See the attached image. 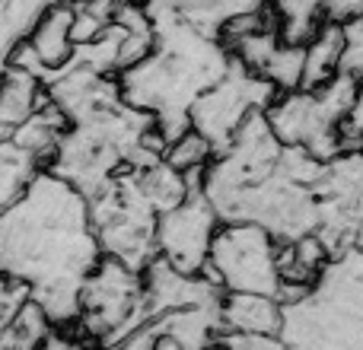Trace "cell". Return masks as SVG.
Returning a JSON list of instances; mask_svg holds the SVG:
<instances>
[{
	"instance_id": "obj_1",
	"label": "cell",
	"mask_w": 363,
	"mask_h": 350,
	"mask_svg": "<svg viewBox=\"0 0 363 350\" xmlns=\"http://www.w3.org/2000/svg\"><path fill=\"white\" fill-rule=\"evenodd\" d=\"M102 255L89 198L51 169L0 213V274L23 281L55 325L80 322L83 283Z\"/></svg>"
},
{
	"instance_id": "obj_2",
	"label": "cell",
	"mask_w": 363,
	"mask_h": 350,
	"mask_svg": "<svg viewBox=\"0 0 363 350\" xmlns=\"http://www.w3.org/2000/svg\"><path fill=\"white\" fill-rule=\"evenodd\" d=\"M147 10L157 26V42L150 55L134 67L121 70L118 83L131 106L157 118L166 140H176L191 128V106L201 93L223 80L233 64L230 45L163 0H147Z\"/></svg>"
},
{
	"instance_id": "obj_3",
	"label": "cell",
	"mask_w": 363,
	"mask_h": 350,
	"mask_svg": "<svg viewBox=\"0 0 363 350\" xmlns=\"http://www.w3.org/2000/svg\"><path fill=\"white\" fill-rule=\"evenodd\" d=\"M287 347H363V245L335 252L294 303H281Z\"/></svg>"
},
{
	"instance_id": "obj_4",
	"label": "cell",
	"mask_w": 363,
	"mask_h": 350,
	"mask_svg": "<svg viewBox=\"0 0 363 350\" xmlns=\"http://www.w3.org/2000/svg\"><path fill=\"white\" fill-rule=\"evenodd\" d=\"M357 77L335 74L325 86L277 93L264 115L287 147H303L315 159L328 163L345 150V121L357 102Z\"/></svg>"
},
{
	"instance_id": "obj_5",
	"label": "cell",
	"mask_w": 363,
	"mask_h": 350,
	"mask_svg": "<svg viewBox=\"0 0 363 350\" xmlns=\"http://www.w3.org/2000/svg\"><path fill=\"white\" fill-rule=\"evenodd\" d=\"M93 223L99 232V242L106 255H115L128 261L131 268L144 271L157 252V220L160 210L150 201L144 181H140V166L115 175L99 194L89 198Z\"/></svg>"
},
{
	"instance_id": "obj_6",
	"label": "cell",
	"mask_w": 363,
	"mask_h": 350,
	"mask_svg": "<svg viewBox=\"0 0 363 350\" xmlns=\"http://www.w3.org/2000/svg\"><path fill=\"white\" fill-rule=\"evenodd\" d=\"M277 249H281V239L268 226L249 223V220L220 223L204 274L213 277L230 293L277 296L281 290Z\"/></svg>"
},
{
	"instance_id": "obj_7",
	"label": "cell",
	"mask_w": 363,
	"mask_h": 350,
	"mask_svg": "<svg viewBox=\"0 0 363 350\" xmlns=\"http://www.w3.org/2000/svg\"><path fill=\"white\" fill-rule=\"evenodd\" d=\"M80 303L83 334L99 344H121V338L140 325L144 271L131 268L115 255H102V261L89 271L83 283Z\"/></svg>"
},
{
	"instance_id": "obj_8",
	"label": "cell",
	"mask_w": 363,
	"mask_h": 350,
	"mask_svg": "<svg viewBox=\"0 0 363 350\" xmlns=\"http://www.w3.org/2000/svg\"><path fill=\"white\" fill-rule=\"evenodd\" d=\"M274 99H277L274 83L268 77H262L258 70L245 67L233 55V64L223 74V80H217L207 93H201L198 102L191 106V128L211 140L213 153H220L233 144L239 128L252 115L264 112Z\"/></svg>"
},
{
	"instance_id": "obj_9",
	"label": "cell",
	"mask_w": 363,
	"mask_h": 350,
	"mask_svg": "<svg viewBox=\"0 0 363 350\" xmlns=\"http://www.w3.org/2000/svg\"><path fill=\"white\" fill-rule=\"evenodd\" d=\"M319 198V236L328 252H341L357 242L363 226V147H347L322 166L315 181Z\"/></svg>"
},
{
	"instance_id": "obj_10",
	"label": "cell",
	"mask_w": 363,
	"mask_h": 350,
	"mask_svg": "<svg viewBox=\"0 0 363 350\" xmlns=\"http://www.w3.org/2000/svg\"><path fill=\"white\" fill-rule=\"evenodd\" d=\"M220 230V213L204 194L191 188L182 204L169 207L157 220V252L185 274H201L211 261V245Z\"/></svg>"
},
{
	"instance_id": "obj_11",
	"label": "cell",
	"mask_w": 363,
	"mask_h": 350,
	"mask_svg": "<svg viewBox=\"0 0 363 350\" xmlns=\"http://www.w3.org/2000/svg\"><path fill=\"white\" fill-rule=\"evenodd\" d=\"M74 23H77L74 0H57V4L38 19L32 35L13 51L10 64L35 70L38 77H48V74H55V70L67 67L77 55Z\"/></svg>"
},
{
	"instance_id": "obj_12",
	"label": "cell",
	"mask_w": 363,
	"mask_h": 350,
	"mask_svg": "<svg viewBox=\"0 0 363 350\" xmlns=\"http://www.w3.org/2000/svg\"><path fill=\"white\" fill-rule=\"evenodd\" d=\"M48 83L45 77H38L35 70L10 64V67L0 74V128L6 134L13 128H19L26 118L38 112V108L48 102Z\"/></svg>"
},
{
	"instance_id": "obj_13",
	"label": "cell",
	"mask_w": 363,
	"mask_h": 350,
	"mask_svg": "<svg viewBox=\"0 0 363 350\" xmlns=\"http://www.w3.org/2000/svg\"><path fill=\"white\" fill-rule=\"evenodd\" d=\"M284 306L268 293H223V332H264L281 334Z\"/></svg>"
},
{
	"instance_id": "obj_14",
	"label": "cell",
	"mask_w": 363,
	"mask_h": 350,
	"mask_svg": "<svg viewBox=\"0 0 363 350\" xmlns=\"http://www.w3.org/2000/svg\"><path fill=\"white\" fill-rule=\"evenodd\" d=\"M67 128H70V118L64 115V108L57 106L55 99H48L32 118H26L19 128H13L10 137L16 140L19 147H26L29 153H35L45 166H51V159H55V153H57V144H61Z\"/></svg>"
},
{
	"instance_id": "obj_15",
	"label": "cell",
	"mask_w": 363,
	"mask_h": 350,
	"mask_svg": "<svg viewBox=\"0 0 363 350\" xmlns=\"http://www.w3.org/2000/svg\"><path fill=\"white\" fill-rule=\"evenodd\" d=\"M55 4L57 0H0V74L10 67L13 51L32 35L38 19Z\"/></svg>"
},
{
	"instance_id": "obj_16",
	"label": "cell",
	"mask_w": 363,
	"mask_h": 350,
	"mask_svg": "<svg viewBox=\"0 0 363 350\" xmlns=\"http://www.w3.org/2000/svg\"><path fill=\"white\" fill-rule=\"evenodd\" d=\"M42 169H48V166H45L35 153L19 147L10 134L0 140V213L10 210V207L23 198L26 188L32 185V179Z\"/></svg>"
},
{
	"instance_id": "obj_17",
	"label": "cell",
	"mask_w": 363,
	"mask_h": 350,
	"mask_svg": "<svg viewBox=\"0 0 363 350\" xmlns=\"http://www.w3.org/2000/svg\"><path fill=\"white\" fill-rule=\"evenodd\" d=\"M341 55H345V23L325 19L315 38L306 45V74L303 89L325 86L335 74H341Z\"/></svg>"
},
{
	"instance_id": "obj_18",
	"label": "cell",
	"mask_w": 363,
	"mask_h": 350,
	"mask_svg": "<svg viewBox=\"0 0 363 350\" xmlns=\"http://www.w3.org/2000/svg\"><path fill=\"white\" fill-rule=\"evenodd\" d=\"M51 328H55L51 315L45 312L42 303H35L29 296V300H26V306L16 312L13 325L6 328L4 344H0V347H38V344H45V338L51 334Z\"/></svg>"
},
{
	"instance_id": "obj_19",
	"label": "cell",
	"mask_w": 363,
	"mask_h": 350,
	"mask_svg": "<svg viewBox=\"0 0 363 350\" xmlns=\"http://www.w3.org/2000/svg\"><path fill=\"white\" fill-rule=\"evenodd\" d=\"M303 74H306V45L281 42L271 61L264 64L262 77H268L277 86V93H290V89L303 86Z\"/></svg>"
},
{
	"instance_id": "obj_20",
	"label": "cell",
	"mask_w": 363,
	"mask_h": 350,
	"mask_svg": "<svg viewBox=\"0 0 363 350\" xmlns=\"http://www.w3.org/2000/svg\"><path fill=\"white\" fill-rule=\"evenodd\" d=\"M211 159H213V144L201 131H194V128H188L185 134H179V137L169 140V147H166V163H172L182 172L207 169Z\"/></svg>"
},
{
	"instance_id": "obj_21",
	"label": "cell",
	"mask_w": 363,
	"mask_h": 350,
	"mask_svg": "<svg viewBox=\"0 0 363 350\" xmlns=\"http://www.w3.org/2000/svg\"><path fill=\"white\" fill-rule=\"evenodd\" d=\"M32 296V290L23 281H13V277L0 274V344H4L6 328L13 325L16 312L26 306V300Z\"/></svg>"
},
{
	"instance_id": "obj_22",
	"label": "cell",
	"mask_w": 363,
	"mask_h": 350,
	"mask_svg": "<svg viewBox=\"0 0 363 350\" xmlns=\"http://www.w3.org/2000/svg\"><path fill=\"white\" fill-rule=\"evenodd\" d=\"M341 74L363 77V16L345 23V55H341Z\"/></svg>"
},
{
	"instance_id": "obj_23",
	"label": "cell",
	"mask_w": 363,
	"mask_h": 350,
	"mask_svg": "<svg viewBox=\"0 0 363 350\" xmlns=\"http://www.w3.org/2000/svg\"><path fill=\"white\" fill-rule=\"evenodd\" d=\"M213 344H223V347H258V350H277V347H287L284 344L281 334H264V332H220Z\"/></svg>"
},
{
	"instance_id": "obj_24",
	"label": "cell",
	"mask_w": 363,
	"mask_h": 350,
	"mask_svg": "<svg viewBox=\"0 0 363 350\" xmlns=\"http://www.w3.org/2000/svg\"><path fill=\"white\" fill-rule=\"evenodd\" d=\"M363 16V0H325V19L332 23H351Z\"/></svg>"
},
{
	"instance_id": "obj_25",
	"label": "cell",
	"mask_w": 363,
	"mask_h": 350,
	"mask_svg": "<svg viewBox=\"0 0 363 350\" xmlns=\"http://www.w3.org/2000/svg\"><path fill=\"white\" fill-rule=\"evenodd\" d=\"M357 245H363V226H360V232H357Z\"/></svg>"
},
{
	"instance_id": "obj_26",
	"label": "cell",
	"mask_w": 363,
	"mask_h": 350,
	"mask_svg": "<svg viewBox=\"0 0 363 350\" xmlns=\"http://www.w3.org/2000/svg\"><path fill=\"white\" fill-rule=\"evenodd\" d=\"M6 137V131H4V128H0V140H4Z\"/></svg>"
}]
</instances>
